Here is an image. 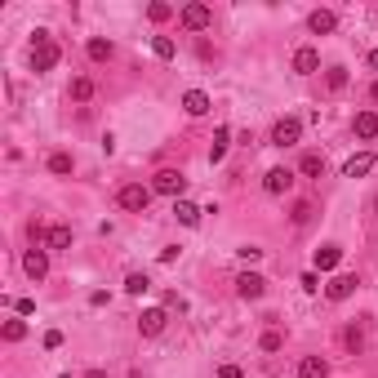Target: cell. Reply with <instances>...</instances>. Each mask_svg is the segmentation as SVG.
Returning <instances> with one entry per match:
<instances>
[{
  "label": "cell",
  "mask_w": 378,
  "mask_h": 378,
  "mask_svg": "<svg viewBox=\"0 0 378 378\" xmlns=\"http://www.w3.org/2000/svg\"><path fill=\"white\" fill-rule=\"evenodd\" d=\"M85 54H89V63H111L116 45H111V41H102V36H93V41L85 45Z\"/></svg>",
  "instance_id": "cell-19"
},
{
  "label": "cell",
  "mask_w": 378,
  "mask_h": 378,
  "mask_svg": "<svg viewBox=\"0 0 378 378\" xmlns=\"http://www.w3.org/2000/svg\"><path fill=\"white\" fill-rule=\"evenodd\" d=\"M71 98L76 102H89L93 98V80H89V76H76V80H71Z\"/></svg>",
  "instance_id": "cell-26"
},
{
  "label": "cell",
  "mask_w": 378,
  "mask_h": 378,
  "mask_svg": "<svg viewBox=\"0 0 378 378\" xmlns=\"http://www.w3.org/2000/svg\"><path fill=\"white\" fill-rule=\"evenodd\" d=\"M316 67H320V54L311 49V45H302V49H294V71H298V76H311Z\"/></svg>",
  "instance_id": "cell-18"
},
{
  "label": "cell",
  "mask_w": 378,
  "mask_h": 378,
  "mask_svg": "<svg viewBox=\"0 0 378 378\" xmlns=\"http://www.w3.org/2000/svg\"><path fill=\"white\" fill-rule=\"evenodd\" d=\"M71 169H76L71 151H54V156H49V174H54V178H67Z\"/></svg>",
  "instance_id": "cell-22"
},
{
  "label": "cell",
  "mask_w": 378,
  "mask_h": 378,
  "mask_svg": "<svg viewBox=\"0 0 378 378\" xmlns=\"http://www.w3.org/2000/svg\"><path fill=\"white\" fill-rule=\"evenodd\" d=\"M374 165H378V160H374V151H356V156L343 165V178H365Z\"/></svg>",
  "instance_id": "cell-11"
},
{
  "label": "cell",
  "mask_w": 378,
  "mask_h": 378,
  "mask_svg": "<svg viewBox=\"0 0 378 378\" xmlns=\"http://www.w3.org/2000/svg\"><path fill=\"white\" fill-rule=\"evenodd\" d=\"M165 307H147L143 311V316H138V334H143V338H156L160 334V329H165Z\"/></svg>",
  "instance_id": "cell-9"
},
{
  "label": "cell",
  "mask_w": 378,
  "mask_h": 378,
  "mask_svg": "<svg viewBox=\"0 0 378 378\" xmlns=\"http://www.w3.org/2000/svg\"><path fill=\"white\" fill-rule=\"evenodd\" d=\"M27 338V320H5V343H23Z\"/></svg>",
  "instance_id": "cell-31"
},
{
  "label": "cell",
  "mask_w": 378,
  "mask_h": 378,
  "mask_svg": "<svg viewBox=\"0 0 378 378\" xmlns=\"http://www.w3.org/2000/svg\"><path fill=\"white\" fill-rule=\"evenodd\" d=\"M178 23H183L187 32H205V27L214 23V9L210 5H187L183 14H178Z\"/></svg>",
  "instance_id": "cell-7"
},
{
  "label": "cell",
  "mask_w": 378,
  "mask_h": 378,
  "mask_svg": "<svg viewBox=\"0 0 378 378\" xmlns=\"http://www.w3.org/2000/svg\"><path fill=\"white\" fill-rule=\"evenodd\" d=\"M370 98H374V102H378V80H374V85H370Z\"/></svg>",
  "instance_id": "cell-38"
},
{
  "label": "cell",
  "mask_w": 378,
  "mask_h": 378,
  "mask_svg": "<svg viewBox=\"0 0 378 378\" xmlns=\"http://www.w3.org/2000/svg\"><path fill=\"white\" fill-rule=\"evenodd\" d=\"M63 58V49L49 41V32H36V45H32V71H54Z\"/></svg>",
  "instance_id": "cell-1"
},
{
  "label": "cell",
  "mask_w": 378,
  "mask_h": 378,
  "mask_svg": "<svg viewBox=\"0 0 378 378\" xmlns=\"http://www.w3.org/2000/svg\"><path fill=\"white\" fill-rule=\"evenodd\" d=\"M23 271L32 280H45V276H49V249H27L23 254Z\"/></svg>",
  "instance_id": "cell-8"
},
{
  "label": "cell",
  "mask_w": 378,
  "mask_h": 378,
  "mask_svg": "<svg viewBox=\"0 0 378 378\" xmlns=\"http://www.w3.org/2000/svg\"><path fill=\"white\" fill-rule=\"evenodd\" d=\"M125 289L138 298V294H147V289H151V280L143 276V271H129V276H125Z\"/></svg>",
  "instance_id": "cell-29"
},
{
  "label": "cell",
  "mask_w": 378,
  "mask_h": 378,
  "mask_svg": "<svg viewBox=\"0 0 378 378\" xmlns=\"http://www.w3.org/2000/svg\"><path fill=\"white\" fill-rule=\"evenodd\" d=\"M343 347L356 356V352L365 347V329H361V325H347V329H343Z\"/></svg>",
  "instance_id": "cell-24"
},
{
  "label": "cell",
  "mask_w": 378,
  "mask_h": 378,
  "mask_svg": "<svg viewBox=\"0 0 378 378\" xmlns=\"http://www.w3.org/2000/svg\"><path fill=\"white\" fill-rule=\"evenodd\" d=\"M258 347H263L267 356H271V352H280V347H285V334H280V329H267V334L258 338Z\"/></svg>",
  "instance_id": "cell-28"
},
{
  "label": "cell",
  "mask_w": 378,
  "mask_h": 378,
  "mask_svg": "<svg viewBox=\"0 0 378 378\" xmlns=\"http://www.w3.org/2000/svg\"><path fill=\"white\" fill-rule=\"evenodd\" d=\"M298 174H302V178H320V174H325V156H316V151H307V156L298 160Z\"/></svg>",
  "instance_id": "cell-21"
},
{
  "label": "cell",
  "mask_w": 378,
  "mask_h": 378,
  "mask_svg": "<svg viewBox=\"0 0 378 378\" xmlns=\"http://www.w3.org/2000/svg\"><path fill=\"white\" fill-rule=\"evenodd\" d=\"M219 378H245V370H241V365H223Z\"/></svg>",
  "instance_id": "cell-37"
},
{
  "label": "cell",
  "mask_w": 378,
  "mask_h": 378,
  "mask_svg": "<svg viewBox=\"0 0 378 378\" xmlns=\"http://www.w3.org/2000/svg\"><path fill=\"white\" fill-rule=\"evenodd\" d=\"M356 285H361L356 276H334V280L325 285V294H329V302H347V298L356 294Z\"/></svg>",
  "instance_id": "cell-10"
},
{
  "label": "cell",
  "mask_w": 378,
  "mask_h": 378,
  "mask_svg": "<svg viewBox=\"0 0 378 378\" xmlns=\"http://www.w3.org/2000/svg\"><path fill=\"white\" fill-rule=\"evenodd\" d=\"M151 54H156V58H174V54H178V45L174 41H169V36H151Z\"/></svg>",
  "instance_id": "cell-25"
},
{
  "label": "cell",
  "mask_w": 378,
  "mask_h": 378,
  "mask_svg": "<svg viewBox=\"0 0 378 378\" xmlns=\"http://www.w3.org/2000/svg\"><path fill=\"white\" fill-rule=\"evenodd\" d=\"M263 294H267V280H263L258 271H241V276H236V298H245V302H258Z\"/></svg>",
  "instance_id": "cell-4"
},
{
  "label": "cell",
  "mask_w": 378,
  "mask_h": 378,
  "mask_svg": "<svg viewBox=\"0 0 378 378\" xmlns=\"http://www.w3.org/2000/svg\"><path fill=\"white\" fill-rule=\"evenodd\" d=\"M201 214H205V210H196L192 201H174V219L183 223V227H196V223H201Z\"/></svg>",
  "instance_id": "cell-20"
},
{
  "label": "cell",
  "mask_w": 378,
  "mask_h": 378,
  "mask_svg": "<svg viewBox=\"0 0 378 378\" xmlns=\"http://www.w3.org/2000/svg\"><path fill=\"white\" fill-rule=\"evenodd\" d=\"M227 143H232V129H214V143H210V160H214V165H219V160L227 156Z\"/></svg>",
  "instance_id": "cell-23"
},
{
  "label": "cell",
  "mask_w": 378,
  "mask_h": 378,
  "mask_svg": "<svg viewBox=\"0 0 378 378\" xmlns=\"http://www.w3.org/2000/svg\"><path fill=\"white\" fill-rule=\"evenodd\" d=\"M45 249H71V227L67 223H54L45 232Z\"/></svg>",
  "instance_id": "cell-15"
},
{
  "label": "cell",
  "mask_w": 378,
  "mask_h": 378,
  "mask_svg": "<svg viewBox=\"0 0 378 378\" xmlns=\"http://www.w3.org/2000/svg\"><path fill=\"white\" fill-rule=\"evenodd\" d=\"M347 80H352V76H347V67H329V71H325V85H329L334 93H343Z\"/></svg>",
  "instance_id": "cell-27"
},
{
  "label": "cell",
  "mask_w": 378,
  "mask_h": 378,
  "mask_svg": "<svg viewBox=\"0 0 378 378\" xmlns=\"http://www.w3.org/2000/svg\"><path fill=\"white\" fill-rule=\"evenodd\" d=\"M374 210H378V196H374Z\"/></svg>",
  "instance_id": "cell-41"
},
{
  "label": "cell",
  "mask_w": 378,
  "mask_h": 378,
  "mask_svg": "<svg viewBox=\"0 0 378 378\" xmlns=\"http://www.w3.org/2000/svg\"><path fill=\"white\" fill-rule=\"evenodd\" d=\"M236 254H241L245 263H258V258H263V249H258V245H245V249H236Z\"/></svg>",
  "instance_id": "cell-34"
},
{
  "label": "cell",
  "mask_w": 378,
  "mask_h": 378,
  "mask_svg": "<svg viewBox=\"0 0 378 378\" xmlns=\"http://www.w3.org/2000/svg\"><path fill=\"white\" fill-rule=\"evenodd\" d=\"M45 347H49V352H58V347H63V334H58V329H49V334H45Z\"/></svg>",
  "instance_id": "cell-36"
},
{
  "label": "cell",
  "mask_w": 378,
  "mask_h": 378,
  "mask_svg": "<svg viewBox=\"0 0 378 378\" xmlns=\"http://www.w3.org/2000/svg\"><path fill=\"white\" fill-rule=\"evenodd\" d=\"M311 214H316V210H311L307 201H298V205H294V223H298V227H302V223H311Z\"/></svg>",
  "instance_id": "cell-32"
},
{
  "label": "cell",
  "mask_w": 378,
  "mask_h": 378,
  "mask_svg": "<svg viewBox=\"0 0 378 378\" xmlns=\"http://www.w3.org/2000/svg\"><path fill=\"white\" fill-rule=\"evenodd\" d=\"M370 67H374V71H378V49H374V54H370Z\"/></svg>",
  "instance_id": "cell-40"
},
{
  "label": "cell",
  "mask_w": 378,
  "mask_h": 378,
  "mask_svg": "<svg viewBox=\"0 0 378 378\" xmlns=\"http://www.w3.org/2000/svg\"><path fill=\"white\" fill-rule=\"evenodd\" d=\"M14 311H18V316H32V311H36V298H18Z\"/></svg>",
  "instance_id": "cell-35"
},
{
  "label": "cell",
  "mask_w": 378,
  "mask_h": 378,
  "mask_svg": "<svg viewBox=\"0 0 378 378\" xmlns=\"http://www.w3.org/2000/svg\"><path fill=\"white\" fill-rule=\"evenodd\" d=\"M298 378H329V361L325 356H302L298 361Z\"/></svg>",
  "instance_id": "cell-16"
},
{
  "label": "cell",
  "mask_w": 378,
  "mask_h": 378,
  "mask_svg": "<svg viewBox=\"0 0 378 378\" xmlns=\"http://www.w3.org/2000/svg\"><path fill=\"white\" fill-rule=\"evenodd\" d=\"M289 187H294V169H285V165L267 169V178H263V192L267 196H285Z\"/></svg>",
  "instance_id": "cell-6"
},
{
  "label": "cell",
  "mask_w": 378,
  "mask_h": 378,
  "mask_svg": "<svg viewBox=\"0 0 378 378\" xmlns=\"http://www.w3.org/2000/svg\"><path fill=\"white\" fill-rule=\"evenodd\" d=\"M311 263H316V271H334L338 263H343V245H320Z\"/></svg>",
  "instance_id": "cell-13"
},
{
  "label": "cell",
  "mask_w": 378,
  "mask_h": 378,
  "mask_svg": "<svg viewBox=\"0 0 378 378\" xmlns=\"http://www.w3.org/2000/svg\"><path fill=\"white\" fill-rule=\"evenodd\" d=\"M147 18H151V23H169V18H174V5L156 0V5H147Z\"/></svg>",
  "instance_id": "cell-30"
},
{
  "label": "cell",
  "mask_w": 378,
  "mask_h": 378,
  "mask_svg": "<svg viewBox=\"0 0 378 378\" xmlns=\"http://www.w3.org/2000/svg\"><path fill=\"white\" fill-rule=\"evenodd\" d=\"M298 138H302V120H294V116H285V120L271 125V143L276 147H294Z\"/></svg>",
  "instance_id": "cell-5"
},
{
  "label": "cell",
  "mask_w": 378,
  "mask_h": 378,
  "mask_svg": "<svg viewBox=\"0 0 378 378\" xmlns=\"http://www.w3.org/2000/svg\"><path fill=\"white\" fill-rule=\"evenodd\" d=\"M352 129H356V138H378V111H356V120H352Z\"/></svg>",
  "instance_id": "cell-14"
},
{
  "label": "cell",
  "mask_w": 378,
  "mask_h": 378,
  "mask_svg": "<svg viewBox=\"0 0 378 378\" xmlns=\"http://www.w3.org/2000/svg\"><path fill=\"white\" fill-rule=\"evenodd\" d=\"M307 27H311V32H316V36H329V32H334V27H338V14H334V9H311Z\"/></svg>",
  "instance_id": "cell-12"
},
{
  "label": "cell",
  "mask_w": 378,
  "mask_h": 378,
  "mask_svg": "<svg viewBox=\"0 0 378 378\" xmlns=\"http://www.w3.org/2000/svg\"><path fill=\"white\" fill-rule=\"evenodd\" d=\"M183 111L187 116H205V111H210V93L205 89H187L183 93Z\"/></svg>",
  "instance_id": "cell-17"
},
{
  "label": "cell",
  "mask_w": 378,
  "mask_h": 378,
  "mask_svg": "<svg viewBox=\"0 0 378 378\" xmlns=\"http://www.w3.org/2000/svg\"><path fill=\"white\" fill-rule=\"evenodd\" d=\"M85 378H107V374H102V370H89V374H85Z\"/></svg>",
  "instance_id": "cell-39"
},
{
  "label": "cell",
  "mask_w": 378,
  "mask_h": 378,
  "mask_svg": "<svg viewBox=\"0 0 378 378\" xmlns=\"http://www.w3.org/2000/svg\"><path fill=\"white\" fill-rule=\"evenodd\" d=\"M151 192H160V196H174V201H183V192H187V178L178 174V169H160V174L151 178Z\"/></svg>",
  "instance_id": "cell-3"
},
{
  "label": "cell",
  "mask_w": 378,
  "mask_h": 378,
  "mask_svg": "<svg viewBox=\"0 0 378 378\" xmlns=\"http://www.w3.org/2000/svg\"><path fill=\"white\" fill-rule=\"evenodd\" d=\"M116 205L125 214H147V205H151V187H143V183H125L116 192Z\"/></svg>",
  "instance_id": "cell-2"
},
{
  "label": "cell",
  "mask_w": 378,
  "mask_h": 378,
  "mask_svg": "<svg viewBox=\"0 0 378 378\" xmlns=\"http://www.w3.org/2000/svg\"><path fill=\"white\" fill-rule=\"evenodd\" d=\"M298 285H302V289H307V294H316V289H320V280H316V271H302V280H298Z\"/></svg>",
  "instance_id": "cell-33"
}]
</instances>
